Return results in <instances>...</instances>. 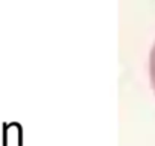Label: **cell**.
<instances>
[{
  "mask_svg": "<svg viewBox=\"0 0 155 146\" xmlns=\"http://www.w3.org/2000/svg\"><path fill=\"white\" fill-rule=\"evenodd\" d=\"M149 70H150V79H152V84H153V88H155V46H153L152 53H150V64H149Z\"/></svg>",
  "mask_w": 155,
  "mask_h": 146,
  "instance_id": "1",
  "label": "cell"
}]
</instances>
